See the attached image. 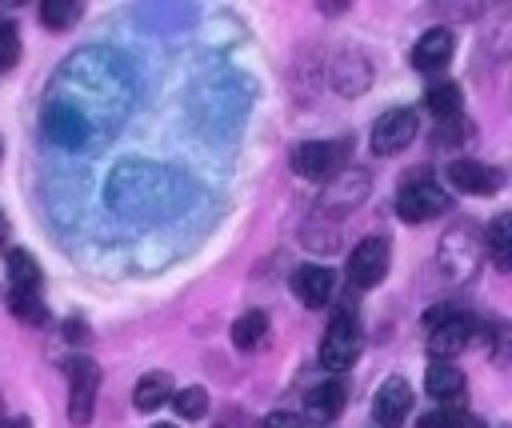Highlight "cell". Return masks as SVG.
Returning <instances> with one entry per match:
<instances>
[{
  "mask_svg": "<svg viewBox=\"0 0 512 428\" xmlns=\"http://www.w3.org/2000/svg\"><path fill=\"white\" fill-rule=\"evenodd\" d=\"M424 324H428V352H432V360H456L468 348L472 332H476V320L456 312V308H448V304H436L424 316Z\"/></svg>",
  "mask_w": 512,
  "mask_h": 428,
  "instance_id": "1",
  "label": "cell"
},
{
  "mask_svg": "<svg viewBox=\"0 0 512 428\" xmlns=\"http://www.w3.org/2000/svg\"><path fill=\"white\" fill-rule=\"evenodd\" d=\"M440 212H448V192L436 180H428V168L408 172L404 176V188L396 196V216L404 224H424V220H432Z\"/></svg>",
  "mask_w": 512,
  "mask_h": 428,
  "instance_id": "2",
  "label": "cell"
},
{
  "mask_svg": "<svg viewBox=\"0 0 512 428\" xmlns=\"http://www.w3.org/2000/svg\"><path fill=\"white\" fill-rule=\"evenodd\" d=\"M288 164L304 180H332L348 168V140H300Z\"/></svg>",
  "mask_w": 512,
  "mask_h": 428,
  "instance_id": "3",
  "label": "cell"
},
{
  "mask_svg": "<svg viewBox=\"0 0 512 428\" xmlns=\"http://www.w3.org/2000/svg\"><path fill=\"white\" fill-rule=\"evenodd\" d=\"M356 356H360V320L352 308H336V316L320 336V364L328 372H344Z\"/></svg>",
  "mask_w": 512,
  "mask_h": 428,
  "instance_id": "4",
  "label": "cell"
},
{
  "mask_svg": "<svg viewBox=\"0 0 512 428\" xmlns=\"http://www.w3.org/2000/svg\"><path fill=\"white\" fill-rule=\"evenodd\" d=\"M480 260H484V244H480L472 224H456V228L444 232V240H440V268H444L448 280H472Z\"/></svg>",
  "mask_w": 512,
  "mask_h": 428,
  "instance_id": "5",
  "label": "cell"
},
{
  "mask_svg": "<svg viewBox=\"0 0 512 428\" xmlns=\"http://www.w3.org/2000/svg\"><path fill=\"white\" fill-rule=\"evenodd\" d=\"M388 264H392V244H388V236H364V240L348 252L344 272H348V284H352V288L368 292V288H376V284L384 280Z\"/></svg>",
  "mask_w": 512,
  "mask_h": 428,
  "instance_id": "6",
  "label": "cell"
},
{
  "mask_svg": "<svg viewBox=\"0 0 512 428\" xmlns=\"http://www.w3.org/2000/svg\"><path fill=\"white\" fill-rule=\"evenodd\" d=\"M416 128H420L416 108H388V112L372 124L368 144H372L376 156H396V152H404V148L416 140Z\"/></svg>",
  "mask_w": 512,
  "mask_h": 428,
  "instance_id": "7",
  "label": "cell"
},
{
  "mask_svg": "<svg viewBox=\"0 0 512 428\" xmlns=\"http://www.w3.org/2000/svg\"><path fill=\"white\" fill-rule=\"evenodd\" d=\"M96 392H100V368L96 360L80 356L68 364V420L76 428H84L96 412Z\"/></svg>",
  "mask_w": 512,
  "mask_h": 428,
  "instance_id": "8",
  "label": "cell"
},
{
  "mask_svg": "<svg viewBox=\"0 0 512 428\" xmlns=\"http://www.w3.org/2000/svg\"><path fill=\"white\" fill-rule=\"evenodd\" d=\"M444 180L464 192V196H496L504 188V172L496 164H484V160H472V156H460V160H448L444 168Z\"/></svg>",
  "mask_w": 512,
  "mask_h": 428,
  "instance_id": "9",
  "label": "cell"
},
{
  "mask_svg": "<svg viewBox=\"0 0 512 428\" xmlns=\"http://www.w3.org/2000/svg\"><path fill=\"white\" fill-rule=\"evenodd\" d=\"M452 56H456V32L444 28V24H436V28H428V32L416 40V48H412V68L436 76V72H444V68L452 64Z\"/></svg>",
  "mask_w": 512,
  "mask_h": 428,
  "instance_id": "10",
  "label": "cell"
},
{
  "mask_svg": "<svg viewBox=\"0 0 512 428\" xmlns=\"http://www.w3.org/2000/svg\"><path fill=\"white\" fill-rule=\"evenodd\" d=\"M408 412H412V388H408V380L388 376V380L372 392V420H376L380 428H400V424L408 420Z\"/></svg>",
  "mask_w": 512,
  "mask_h": 428,
  "instance_id": "11",
  "label": "cell"
},
{
  "mask_svg": "<svg viewBox=\"0 0 512 428\" xmlns=\"http://www.w3.org/2000/svg\"><path fill=\"white\" fill-rule=\"evenodd\" d=\"M424 392L448 408H464V396H468V380L464 372L452 364V360H432L428 372H424Z\"/></svg>",
  "mask_w": 512,
  "mask_h": 428,
  "instance_id": "12",
  "label": "cell"
},
{
  "mask_svg": "<svg viewBox=\"0 0 512 428\" xmlns=\"http://www.w3.org/2000/svg\"><path fill=\"white\" fill-rule=\"evenodd\" d=\"M292 288L308 308H324L336 292V272L324 268V264H300L296 276H292Z\"/></svg>",
  "mask_w": 512,
  "mask_h": 428,
  "instance_id": "13",
  "label": "cell"
},
{
  "mask_svg": "<svg viewBox=\"0 0 512 428\" xmlns=\"http://www.w3.org/2000/svg\"><path fill=\"white\" fill-rule=\"evenodd\" d=\"M344 400H348V392H344L340 380H320V384L308 388V396H304V416H308L312 424H332V420L344 412Z\"/></svg>",
  "mask_w": 512,
  "mask_h": 428,
  "instance_id": "14",
  "label": "cell"
},
{
  "mask_svg": "<svg viewBox=\"0 0 512 428\" xmlns=\"http://www.w3.org/2000/svg\"><path fill=\"white\" fill-rule=\"evenodd\" d=\"M172 392H176L172 372H144L132 388V404H136V412H156L160 404L172 400Z\"/></svg>",
  "mask_w": 512,
  "mask_h": 428,
  "instance_id": "15",
  "label": "cell"
},
{
  "mask_svg": "<svg viewBox=\"0 0 512 428\" xmlns=\"http://www.w3.org/2000/svg\"><path fill=\"white\" fill-rule=\"evenodd\" d=\"M484 252L492 256V264L500 268V272H508L512 268V216L508 212H500L488 228H484Z\"/></svg>",
  "mask_w": 512,
  "mask_h": 428,
  "instance_id": "16",
  "label": "cell"
},
{
  "mask_svg": "<svg viewBox=\"0 0 512 428\" xmlns=\"http://www.w3.org/2000/svg\"><path fill=\"white\" fill-rule=\"evenodd\" d=\"M424 104H428L432 116L456 120V116L464 112V92H460V84H452V80H432L428 92H424Z\"/></svg>",
  "mask_w": 512,
  "mask_h": 428,
  "instance_id": "17",
  "label": "cell"
},
{
  "mask_svg": "<svg viewBox=\"0 0 512 428\" xmlns=\"http://www.w3.org/2000/svg\"><path fill=\"white\" fill-rule=\"evenodd\" d=\"M8 280H12L16 292H40V264L28 248L8 252Z\"/></svg>",
  "mask_w": 512,
  "mask_h": 428,
  "instance_id": "18",
  "label": "cell"
},
{
  "mask_svg": "<svg viewBox=\"0 0 512 428\" xmlns=\"http://www.w3.org/2000/svg\"><path fill=\"white\" fill-rule=\"evenodd\" d=\"M264 340H268V316H264L260 308L236 316V324H232V344H236L240 352H252V348H260Z\"/></svg>",
  "mask_w": 512,
  "mask_h": 428,
  "instance_id": "19",
  "label": "cell"
},
{
  "mask_svg": "<svg viewBox=\"0 0 512 428\" xmlns=\"http://www.w3.org/2000/svg\"><path fill=\"white\" fill-rule=\"evenodd\" d=\"M168 404H172V412H176L180 420H204V416H208V388H204V384L176 388Z\"/></svg>",
  "mask_w": 512,
  "mask_h": 428,
  "instance_id": "20",
  "label": "cell"
},
{
  "mask_svg": "<svg viewBox=\"0 0 512 428\" xmlns=\"http://www.w3.org/2000/svg\"><path fill=\"white\" fill-rule=\"evenodd\" d=\"M80 16H84V4H80V0H44V4H40V20H44V28H52V32L72 28Z\"/></svg>",
  "mask_w": 512,
  "mask_h": 428,
  "instance_id": "21",
  "label": "cell"
},
{
  "mask_svg": "<svg viewBox=\"0 0 512 428\" xmlns=\"http://www.w3.org/2000/svg\"><path fill=\"white\" fill-rule=\"evenodd\" d=\"M8 304H12V316L24 320V324H44L48 320V308L40 300V292H8Z\"/></svg>",
  "mask_w": 512,
  "mask_h": 428,
  "instance_id": "22",
  "label": "cell"
},
{
  "mask_svg": "<svg viewBox=\"0 0 512 428\" xmlns=\"http://www.w3.org/2000/svg\"><path fill=\"white\" fill-rule=\"evenodd\" d=\"M16 60H20V32L12 20H0V72L16 68Z\"/></svg>",
  "mask_w": 512,
  "mask_h": 428,
  "instance_id": "23",
  "label": "cell"
},
{
  "mask_svg": "<svg viewBox=\"0 0 512 428\" xmlns=\"http://www.w3.org/2000/svg\"><path fill=\"white\" fill-rule=\"evenodd\" d=\"M460 420H464V408H448V404H440V408L416 416V428H460Z\"/></svg>",
  "mask_w": 512,
  "mask_h": 428,
  "instance_id": "24",
  "label": "cell"
},
{
  "mask_svg": "<svg viewBox=\"0 0 512 428\" xmlns=\"http://www.w3.org/2000/svg\"><path fill=\"white\" fill-rule=\"evenodd\" d=\"M260 428H304V420L292 416V412H272V416H264Z\"/></svg>",
  "mask_w": 512,
  "mask_h": 428,
  "instance_id": "25",
  "label": "cell"
},
{
  "mask_svg": "<svg viewBox=\"0 0 512 428\" xmlns=\"http://www.w3.org/2000/svg\"><path fill=\"white\" fill-rule=\"evenodd\" d=\"M316 8H320V16H344L352 4H344V0H320Z\"/></svg>",
  "mask_w": 512,
  "mask_h": 428,
  "instance_id": "26",
  "label": "cell"
},
{
  "mask_svg": "<svg viewBox=\"0 0 512 428\" xmlns=\"http://www.w3.org/2000/svg\"><path fill=\"white\" fill-rule=\"evenodd\" d=\"M0 428H32V420H24V416H8V420H0Z\"/></svg>",
  "mask_w": 512,
  "mask_h": 428,
  "instance_id": "27",
  "label": "cell"
},
{
  "mask_svg": "<svg viewBox=\"0 0 512 428\" xmlns=\"http://www.w3.org/2000/svg\"><path fill=\"white\" fill-rule=\"evenodd\" d=\"M460 428H488L480 416H472V412H464V420H460Z\"/></svg>",
  "mask_w": 512,
  "mask_h": 428,
  "instance_id": "28",
  "label": "cell"
},
{
  "mask_svg": "<svg viewBox=\"0 0 512 428\" xmlns=\"http://www.w3.org/2000/svg\"><path fill=\"white\" fill-rule=\"evenodd\" d=\"M4 232H8V220H4V212H0V240H4Z\"/></svg>",
  "mask_w": 512,
  "mask_h": 428,
  "instance_id": "29",
  "label": "cell"
},
{
  "mask_svg": "<svg viewBox=\"0 0 512 428\" xmlns=\"http://www.w3.org/2000/svg\"><path fill=\"white\" fill-rule=\"evenodd\" d=\"M152 428H176V424H152Z\"/></svg>",
  "mask_w": 512,
  "mask_h": 428,
  "instance_id": "30",
  "label": "cell"
},
{
  "mask_svg": "<svg viewBox=\"0 0 512 428\" xmlns=\"http://www.w3.org/2000/svg\"><path fill=\"white\" fill-rule=\"evenodd\" d=\"M0 156H4V140H0Z\"/></svg>",
  "mask_w": 512,
  "mask_h": 428,
  "instance_id": "31",
  "label": "cell"
}]
</instances>
